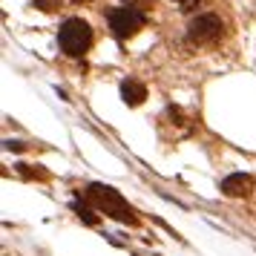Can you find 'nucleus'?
Here are the masks:
<instances>
[{
    "label": "nucleus",
    "instance_id": "f257e3e1",
    "mask_svg": "<svg viewBox=\"0 0 256 256\" xmlns=\"http://www.w3.org/2000/svg\"><path fill=\"white\" fill-rule=\"evenodd\" d=\"M86 198H90L98 210H104L106 216H112V219H118V222H127V224H136V213H132V208L118 196L112 187L90 184L86 187Z\"/></svg>",
    "mask_w": 256,
    "mask_h": 256
},
{
    "label": "nucleus",
    "instance_id": "f03ea898",
    "mask_svg": "<svg viewBox=\"0 0 256 256\" xmlns=\"http://www.w3.org/2000/svg\"><path fill=\"white\" fill-rule=\"evenodd\" d=\"M58 44H60V52H64V55L81 58L84 52L90 49V44H92V29H90V24L81 20V18H70L66 24L60 26Z\"/></svg>",
    "mask_w": 256,
    "mask_h": 256
},
{
    "label": "nucleus",
    "instance_id": "7ed1b4c3",
    "mask_svg": "<svg viewBox=\"0 0 256 256\" xmlns=\"http://www.w3.org/2000/svg\"><path fill=\"white\" fill-rule=\"evenodd\" d=\"M144 24H147V18H144V12H138V9L118 6V9L110 12V29H112L116 38H132L138 29H144Z\"/></svg>",
    "mask_w": 256,
    "mask_h": 256
},
{
    "label": "nucleus",
    "instance_id": "20e7f679",
    "mask_svg": "<svg viewBox=\"0 0 256 256\" xmlns=\"http://www.w3.org/2000/svg\"><path fill=\"white\" fill-rule=\"evenodd\" d=\"M222 20L216 14H198L193 24L187 26V40L190 44H213L222 38Z\"/></svg>",
    "mask_w": 256,
    "mask_h": 256
},
{
    "label": "nucleus",
    "instance_id": "39448f33",
    "mask_svg": "<svg viewBox=\"0 0 256 256\" xmlns=\"http://www.w3.org/2000/svg\"><path fill=\"white\" fill-rule=\"evenodd\" d=\"M254 190V178L244 173H230L224 182H222V193L230 198H239V196H250Z\"/></svg>",
    "mask_w": 256,
    "mask_h": 256
},
{
    "label": "nucleus",
    "instance_id": "423d86ee",
    "mask_svg": "<svg viewBox=\"0 0 256 256\" xmlns=\"http://www.w3.org/2000/svg\"><path fill=\"white\" fill-rule=\"evenodd\" d=\"M121 98H124V104L130 106H138L144 98H147V86L136 78H127V81L121 84Z\"/></svg>",
    "mask_w": 256,
    "mask_h": 256
},
{
    "label": "nucleus",
    "instance_id": "0eeeda50",
    "mask_svg": "<svg viewBox=\"0 0 256 256\" xmlns=\"http://www.w3.org/2000/svg\"><path fill=\"white\" fill-rule=\"evenodd\" d=\"M121 3H124V6H130V9H138V12H150L156 0H121Z\"/></svg>",
    "mask_w": 256,
    "mask_h": 256
},
{
    "label": "nucleus",
    "instance_id": "6e6552de",
    "mask_svg": "<svg viewBox=\"0 0 256 256\" xmlns=\"http://www.w3.org/2000/svg\"><path fill=\"white\" fill-rule=\"evenodd\" d=\"M75 210H78V219H84L86 224H95V222H98V219L92 216V210H90V208H84V204H75Z\"/></svg>",
    "mask_w": 256,
    "mask_h": 256
},
{
    "label": "nucleus",
    "instance_id": "1a4fd4ad",
    "mask_svg": "<svg viewBox=\"0 0 256 256\" xmlns=\"http://www.w3.org/2000/svg\"><path fill=\"white\" fill-rule=\"evenodd\" d=\"M173 3L178 6V9H182V12H193V9H196L202 0H173Z\"/></svg>",
    "mask_w": 256,
    "mask_h": 256
},
{
    "label": "nucleus",
    "instance_id": "9d476101",
    "mask_svg": "<svg viewBox=\"0 0 256 256\" xmlns=\"http://www.w3.org/2000/svg\"><path fill=\"white\" fill-rule=\"evenodd\" d=\"M58 3H60V0H35V6H38V9H44V12L58 9Z\"/></svg>",
    "mask_w": 256,
    "mask_h": 256
}]
</instances>
